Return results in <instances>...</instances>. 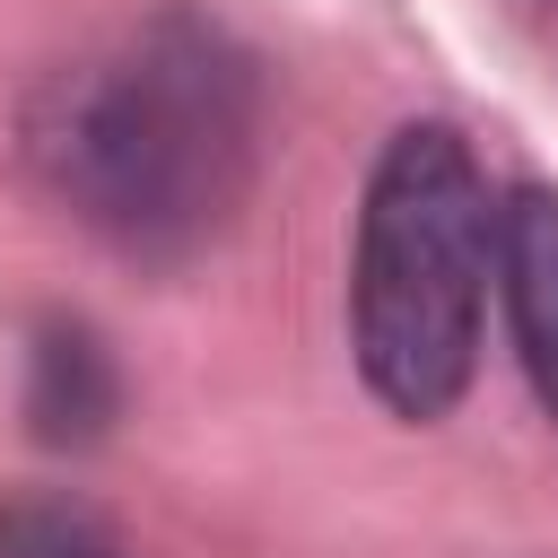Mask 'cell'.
Listing matches in <instances>:
<instances>
[{"instance_id": "6da1fadb", "label": "cell", "mask_w": 558, "mask_h": 558, "mask_svg": "<svg viewBox=\"0 0 558 558\" xmlns=\"http://www.w3.org/2000/svg\"><path fill=\"white\" fill-rule=\"evenodd\" d=\"M26 148L96 235L183 253L253 174V70L192 17L131 26L96 61L44 78Z\"/></svg>"}, {"instance_id": "7a4b0ae2", "label": "cell", "mask_w": 558, "mask_h": 558, "mask_svg": "<svg viewBox=\"0 0 558 558\" xmlns=\"http://www.w3.org/2000/svg\"><path fill=\"white\" fill-rule=\"evenodd\" d=\"M497 270V201L462 131L410 122L384 140L357 209L349 340L392 418H445L480 366V305Z\"/></svg>"}, {"instance_id": "3957f363", "label": "cell", "mask_w": 558, "mask_h": 558, "mask_svg": "<svg viewBox=\"0 0 558 558\" xmlns=\"http://www.w3.org/2000/svg\"><path fill=\"white\" fill-rule=\"evenodd\" d=\"M497 279H506V314H514L532 392L558 418V192H514L497 209Z\"/></svg>"}, {"instance_id": "277c9868", "label": "cell", "mask_w": 558, "mask_h": 558, "mask_svg": "<svg viewBox=\"0 0 558 558\" xmlns=\"http://www.w3.org/2000/svg\"><path fill=\"white\" fill-rule=\"evenodd\" d=\"M35 418H44V436H96V418L113 410V375H105V349L87 340V331H70V323H52L44 331V349H35Z\"/></svg>"}, {"instance_id": "5b68a950", "label": "cell", "mask_w": 558, "mask_h": 558, "mask_svg": "<svg viewBox=\"0 0 558 558\" xmlns=\"http://www.w3.org/2000/svg\"><path fill=\"white\" fill-rule=\"evenodd\" d=\"M0 558H122V541L61 497H9L0 506Z\"/></svg>"}]
</instances>
